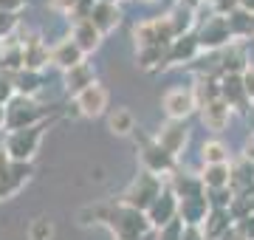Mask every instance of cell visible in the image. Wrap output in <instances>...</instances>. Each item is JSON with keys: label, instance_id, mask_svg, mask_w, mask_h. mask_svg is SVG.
I'll return each instance as SVG.
<instances>
[{"label": "cell", "instance_id": "obj_1", "mask_svg": "<svg viewBox=\"0 0 254 240\" xmlns=\"http://www.w3.org/2000/svg\"><path fill=\"white\" fill-rule=\"evenodd\" d=\"M79 108H82V113L96 116V113L105 108V91H102V88H96V85H91L88 91L79 93Z\"/></svg>", "mask_w": 254, "mask_h": 240}, {"label": "cell", "instance_id": "obj_2", "mask_svg": "<svg viewBox=\"0 0 254 240\" xmlns=\"http://www.w3.org/2000/svg\"><path fill=\"white\" fill-rule=\"evenodd\" d=\"M164 105H167V111L173 113V116H184L192 108V96L187 91H181V88H175V91H170L164 96Z\"/></svg>", "mask_w": 254, "mask_h": 240}, {"label": "cell", "instance_id": "obj_3", "mask_svg": "<svg viewBox=\"0 0 254 240\" xmlns=\"http://www.w3.org/2000/svg\"><path fill=\"white\" fill-rule=\"evenodd\" d=\"M226 116H229V108L223 105V102H212V105L206 108V113H203L206 124L209 127H215V130H220L223 124H226Z\"/></svg>", "mask_w": 254, "mask_h": 240}, {"label": "cell", "instance_id": "obj_4", "mask_svg": "<svg viewBox=\"0 0 254 240\" xmlns=\"http://www.w3.org/2000/svg\"><path fill=\"white\" fill-rule=\"evenodd\" d=\"M110 127L116 130V133H127V130L133 127V116H130L127 111H116L113 119H110Z\"/></svg>", "mask_w": 254, "mask_h": 240}, {"label": "cell", "instance_id": "obj_5", "mask_svg": "<svg viewBox=\"0 0 254 240\" xmlns=\"http://www.w3.org/2000/svg\"><path fill=\"white\" fill-rule=\"evenodd\" d=\"M76 60H79V51H76L73 46H63L60 51H57V62H60V65H71V68H73Z\"/></svg>", "mask_w": 254, "mask_h": 240}, {"label": "cell", "instance_id": "obj_6", "mask_svg": "<svg viewBox=\"0 0 254 240\" xmlns=\"http://www.w3.org/2000/svg\"><path fill=\"white\" fill-rule=\"evenodd\" d=\"M178 139H181V127H167V133H164V147L175 150L178 147Z\"/></svg>", "mask_w": 254, "mask_h": 240}, {"label": "cell", "instance_id": "obj_7", "mask_svg": "<svg viewBox=\"0 0 254 240\" xmlns=\"http://www.w3.org/2000/svg\"><path fill=\"white\" fill-rule=\"evenodd\" d=\"M79 37H82V48L96 46V34H91V23H85V26L79 28Z\"/></svg>", "mask_w": 254, "mask_h": 240}, {"label": "cell", "instance_id": "obj_8", "mask_svg": "<svg viewBox=\"0 0 254 240\" xmlns=\"http://www.w3.org/2000/svg\"><path fill=\"white\" fill-rule=\"evenodd\" d=\"M203 156H206V161H220L223 158V147L220 144H206L203 147Z\"/></svg>", "mask_w": 254, "mask_h": 240}, {"label": "cell", "instance_id": "obj_9", "mask_svg": "<svg viewBox=\"0 0 254 240\" xmlns=\"http://www.w3.org/2000/svg\"><path fill=\"white\" fill-rule=\"evenodd\" d=\"M48 235H51V226H48L46 221H40L34 229H31V240H43V238H48Z\"/></svg>", "mask_w": 254, "mask_h": 240}, {"label": "cell", "instance_id": "obj_10", "mask_svg": "<svg viewBox=\"0 0 254 240\" xmlns=\"http://www.w3.org/2000/svg\"><path fill=\"white\" fill-rule=\"evenodd\" d=\"M246 91L254 96V71H249V74H246Z\"/></svg>", "mask_w": 254, "mask_h": 240}]
</instances>
